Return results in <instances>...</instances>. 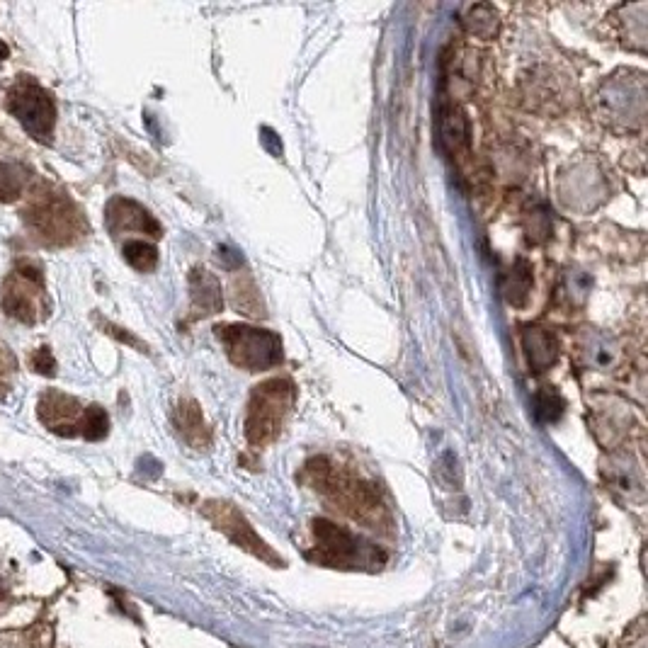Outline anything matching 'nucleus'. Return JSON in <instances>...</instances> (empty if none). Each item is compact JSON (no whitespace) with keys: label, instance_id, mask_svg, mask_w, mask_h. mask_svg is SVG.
Listing matches in <instances>:
<instances>
[{"label":"nucleus","instance_id":"1","mask_svg":"<svg viewBox=\"0 0 648 648\" xmlns=\"http://www.w3.org/2000/svg\"><path fill=\"white\" fill-rule=\"evenodd\" d=\"M301 479L309 481L311 488L331 498L355 520L365 522L369 527H389L391 515L382 496H379V488L372 481L340 471L328 457L309 459L304 464Z\"/></svg>","mask_w":648,"mask_h":648},{"label":"nucleus","instance_id":"2","mask_svg":"<svg viewBox=\"0 0 648 648\" xmlns=\"http://www.w3.org/2000/svg\"><path fill=\"white\" fill-rule=\"evenodd\" d=\"M294 401H297V389L289 379H270L255 386L246 411V437L250 445H272L280 437Z\"/></svg>","mask_w":648,"mask_h":648},{"label":"nucleus","instance_id":"3","mask_svg":"<svg viewBox=\"0 0 648 648\" xmlns=\"http://www.w3.org/2000/svg\"><path fill=\"white\" fill-rule=\"evenodd\" d=\"M314 551L311 559L333 568H374L384 564V551L365 542L331 520H314Z\"/></svg>","mask_w":648,"mask_h":648},{"label":"nucleus","instance_id":"4","mask_svg":"<svg viewBox=\"0 0 648 648\" xmlns=\"http://www.w3.org/2000/svg\"><path fill=\"white\" fill-rule=\"evenodd\" d=\"M214 331L236 367L246 372H265L282 365V340L277 333L241 326V323H226V326H216Z\"/></svg>","mask_w":648,"mask_h":648},{"label":"nucleus","instance_id":"5","mask_svg":"<svg viewBox=\"0 0 648 648\" xmlns=\"http://www.w3.org/2000/svg\"><path fill=\"white\" fill-rule=\"evenodd\" d=\"M10 112L17 117V122L25 127V132L34 139L49 141L56 127V105L54 98L39 83L22 78L15 83V88L8 95Z\"/></svg>","mask_w":648,"mask_h":648},{"label":"nucleus","instance_id":"6","mask_svg":"<svg viewBox=\"0 0 648 648\" xmlns=\"http://www.w3.org/2000/svg\"><path fill=\"white\" fill-rule=\"evenodd\" d=\"M204 515L209 517V520L214 522V527L219 532H224L226 537L231 539L236 547L250 551L253 556H258V559L267 561V564L272 566H282V559L275 554L263 539L255 534L253 527H250V522L238 513L236 505L226 503V500H212V503L204 505Z\"/></svg>","mask_w":648,"mask_h":648},{"label":"nucleus","instance_id":"7","mask_svg":"<svg viewBox=\"0 0 648 648\" xmlns=\"http://www.w3.org/2000/svg\"><path fill=\"white\" fill-rule=\"evenodd\" d=\"M27 214L34 219L37 231H42V236H47L49 241H64V236H76L78 231V212L59 195L49 197L42 204L37 202V207Z\"/></svg>","mask_w":648,"mask_h":648},{"label":"nucleus","instance_id":"8","mask_svg":"<svg viewBox=\"0 0 648 648\" xmlns=\"http://www.w3.org/2000/svg\"><path fill=\"white\" fill-rule=\"evenodd\" d=\"M437 139L440 146L449 153V158L462 161L469 153V122L462 107L442 98L437 105Z\"/></svg>","mask_w":648,"mask_h":648},{"label":"nucleus","instance_id":"9","mask_svg":"<svg viewBox=\"0 0 648 648\" xmlns=\"http://www.w3.org/2000/svg\"><path fill=\"white\" fill-rule=\"evenodd\" d=\"M37 413L49 430L61 432V435H81V420L85 408L76 399H71V396L49 391V394H44L42 401H39Z\"/></svg>","mask_w":648,"mask_h":648},{"label":"nucleus","instance_id":"10","mask_svg":"<svg viewBox=\"0 0 648 648\" xmlns=\"http://www.w3.org/2000/svg\"><path fill=\"white\" fill-rule=\"evenodd\" d=\"M107 224H110L112 233L139 231L151 238H161V224L139 202L124 200V197H117V200L110 202V207H107Z\"/></svg>","mask_w":648,"mask_h":648},{"label":"nucleus","instance_id":"11","mask_svg":"<svg viewBox=\"0 0 648 648\" xmlns=\"http://www.w3.org/2000/svg\"><path fill=\"white\" fill-rule=\"evenodd\" d=\"M522 348H525L527 365L534 374H542L551 369L559 357V338L542 326H527L522 331Z\"/></svg>","mask_w":648,"mask_h":648},{"label":"nucleus","instance_id":"12","mask_svg":"<svg viewBox=\"0 0 648 648\" xmlns=\"http://www.w3.org/2000/svg\"><path fill=\"white\" fill-rule=\"evenodd\" d=\"M190 297L192 309L197 316H212L224 309V294H221V282L216 280L209 270L195 267L190 275Z\"/></svg>","mask_w":648,"mask_h":648},{"label":"nucleus","instance_id":"13","mask_svg":"<svg viewBox=\"0 0 648 648\" xmlns=\"http://www.w3.org/2000/svg\"><path fill=\"white\" fill-rule=\"evenodd\" d=\"M602 474H605L607 483H610L615 491H624V493H639L644 496V481H641V471L639 466L632 462V457L627 454H612L610 464L602 466Z\"/></svg>","mask_w":648,"mask_h":648},{"label":"nucleus","instance_id":"14","mask_svg":"<svg viewBox=\"0 0 648 648\" xmlns=\"http://www.w3.org/2000/svg\"><path fill=\"white\" fill-rule=\"evenodd\" d=\"M175 425H178L180 435L190 442L192 447H207L209 445V428L204 423L200 403L192 399H183L175 408Z\"/></svg>","mask_w":648,"mask_h":648},{"label":"nucleus","instance_id":"15","mask_svg":"<svg viewBox=\"0 0 648 648\" xmlns=\"http://www.w3.org/2000/svg\"><path fill=\"white\" fill-rule=\"evenodd\" d=\"M593 432L595 435H600L602 430L610 432V437H607L605 445L607 447H615L619 440H624L627 437V432L632 430L629 425H632V413L624 411V406H615V403H607V406H595L593 408Z\"/></svg>","mask_w":648,"mask_h":648},{"label":"nucleus","instance_id":"16","mask_svg":"<svg viewBox=\"0 0 648 648\" xmlns=\"http://www.w3.org/2000/svg\"><path fill=\"white\" fill-rule=\"evenodd\" d=\"M532 292V265L525 258H517L515 265L500 277V294L510 306H525Z\"/></svg>","mask_w":648,"mask_h":648},{"label":"nucleus","instance_id":"17","mask_svg":"<svg viewBox=\"0 0 648 648\" xmlns=\"http://www.w3.org/2000/svg\"><path fill=\"white\" fill-rule=\"evenodd\" d=\"M578 355L588 367L595 369H610L617 360V348L612 340H607L600 333H585L578 343Z\"/></svg>","mask_w":648,"mask_h":648},{"label":"nucleus","instance_id":"18","mask_svg":"<svg viewBox=\"0 0 648 648\" xmlns=\"http://www.w3.org/2000/svg\"><path fill=\"white\" fill-rule=\"evenodd\" d=\"M564 408V396H561L554 386H544V389L537 391V396H534V413H537V418L542 420V423H556V420L564 416Z\"/></svg>","mask_w":648,"mask_h":648},{"label":"nucleus","instance_id":"19","mask_svg":"<svg viewBox=\"0 0 648 648\" xmlns=\"http://www.w3.org/2000/svg\"><path fill=\"white\" fill-rule=\"evenodd\" d=\"M124 258L127 263L139 272H153L158 265V250L156 246L146 241H127L124 243Z\"/></svg>","mask_w":648,"mask_h":648},{"label":"nucleus","instance_id":"20","mask_svg":"<svg viewBox=\"0 0 648 648\" xmlns=\"http://www.w3.org/2000/svg\"><path fill=\"white\" fill-rule=\"evenodd\" d=\"M466 27H469L471 34L483 39H491L493 34L498 32V15L491 5H474L469 10V20H466Z\"/></svg>","mask_w":648,"mask_h":648},{"label":"nucleus","instance_id":"21","mask_svg":"<svg viewBox=\"0 0 648 648\" xmlns=\"http://www.w3.org/2000/svg\"><path fill=\"white\" fill-rule=\"evenodd\" d=\"M233 289H236V292H233V304H236L238 311H243V314H248V316H263L265 314L263 301H260L258 289H255V284H253V280H250V277L241 280V284L238 282L233 284Z\"/></svg>","mask_w":648,"mask_h":648},{"label":"nucleus","instance_id":"22","mask_svg":"<svg viewBox=\"0 0 648 648\" xmlns=\"http://www.w3.org/2000/svg\"><path fill=\"white\" fill-rule=\"evenodd\" d=\"M110 430V418L107 413L102 411L100 406H90L85 408L83 420H81V435L85 440H102Z\"/></svg>","mask_w":648,"mask_h":648},{"label":"nucleus","instance_id":"23","mask_svg":"<svg viewBox=\"0 0 648 648\" xmlns=\"http://www.w3.org/2000/svg\"><path fill=\"white\" fill-rule=\"evenodd\" d=\"M25 190V178L15 166L0 163V202H15Z\"/></svg>","mask_w":648,"mask_h":648},{"label":"nucleus","instance_id":"24","mask_svg":"<svg viewBox=\"0 0 648 648\" xmlns=\"http://www.w3.org/2000/svg\"><path fill=\"white\" fill-rule=\"evenodd\" d=\"M34 369H37L39 374H47V377H51V374L56 372V360L49 352V348H42L37 355H34Z\"/></svg>","mask_w":648,"mask_h":648},{"label":"nucleus","instance_id":"25","mask_svg":"<svg viewBox=\"0 0 648 648\" xmlns=\"http://www.w3.org/2000/svg\"><path fill=\"white\" fill-rule=\"evenodd\" d=\"M532 219H534V224H542V221H544V224H549V214L544 212V209H542V212H532ZM532 231H534L530 236L532 241H542V238L549 233V226H542V231H537V229H532Z\"/></svg>","mask_w":648,"mask_h":648},{"label":"nucleus","instance_id":"26","mask_svg":"<svg viewBox=\"0 0 648 648\" xmlns=\"http://www.w3.org/2000/svg\"><path fill=\"white\" fill-rule=\"evenodd\" d=\"M105 328H107V333H112V335H115V338L124 340V343L134 345V348H141V350H146V345H141V343H139V340L132 338V335H127V333H124V328H115V326H110V323H105Z\"/></svg>","mask_w":648,"mask_h":648},{"label":"nucleus","instance_id":"27","mask_svg":"<svg viewBox=\"0 0 648 648\" xmlns=\"http://www.w3.org/2000/svg\"><path fill=\"white\" fill-rule=\"evenodd\" d=\"M5 56H8V47H5V44H3V42H0V61H3V59H5Z\"/></svg>","mask_w":648,"mask_h":648}]
</instances>
